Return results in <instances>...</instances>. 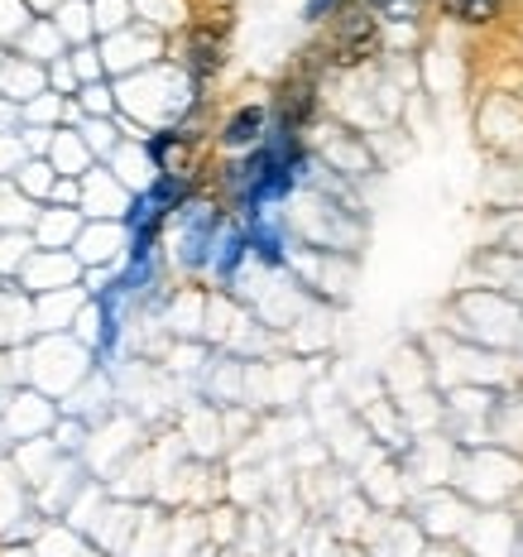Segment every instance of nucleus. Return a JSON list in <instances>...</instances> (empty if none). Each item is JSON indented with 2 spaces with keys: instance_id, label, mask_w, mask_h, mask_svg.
Segmentation results:
<instances>
[{
  "instance_id": "obj_4",
  "label": "nucleus",
  "mask_w": 523,
  "mask_h": 557,
  "mask_svg": "<svg viewBox=\"0 0 523 557\" xmlns=\"http://www.w3.org/2000/svg\"><path fill=\"white\" fill-rule=\"evenodd\" d=\"M264 135H270V107H240L226 115V125H221V145L226 149H250L264 145Z\"/></svg>"
},
{
  "instance_id": "obj_5",
  "label": "nucleus",
  "mask_w": 523,
  "mask_h": 557,
  "mask_svg": "<svg viewBox=\"0 0 523 557\" xmlns=\"http://www.w3.org/2000/svg\"><path fill=\"white\" fill-rule=\"evenodd\" d=\"M145 154L149 164L159 173H178V178H188V154H192V135L183 131H164V135H149L145 139Z\"/></svg>"
},
{
  "instance_id": "obj_10",
  "label": "nucleus",
  "mask_w": 523,
  "mask_h": 557,
  "mask_svg": "<svg viewBox=\"0 0 523 557\" xmlns=\"http://www.w3.org/2000/svg\"><path fill=\"white\" fill-rule=\"evenodd\" d=\"M418 5H423V0H418Z\"/></svg>"
},
{
  "instance_id": "obj_3",
  "label": "nucleus",
  "mask_w": 523,
  "mask_h": 557,
  "mask_svg": "<svg viewBox=\"0 0 523 557\" xmlns=\"http://www.w3.org/2000/svg\"><path fill=\"white\" fill-rule=\"evenodd\" d=\"M312 115H317V77H312L308 67H298V73H288L274 91V131L298 135Z\"/></svg>"
},
{
  "instance_id": "obj_9",
  "label": "nucleus",
  "mask_w": 523,
  "mask_h": 557,
  "mask_svg": "<svg viewBox=\"0 0 523 557\" xmlns=\"http://www.w3.org/2000/svg\"><path fill=\"white\" fill-rule=\"evenodd\" d=\"M336 5H341V0H308V5H303V20H308V25H322L327 15H336Z\"/></svg>"
},
{
  "instance_id": "obj_7",
  "label": "nucleus",
  "mask_w": 523,
  "mask_h": 557,
  "mask_svg": "<svg viewBox=\"0 0 523 557\" xmlns=\"http://www.w3.org/2000/svg\"><path fill=\"white\" fill-rule=\"evenodd\" d=\"M246 255H250L246 226H231L226 236L216 240V255H212V270H216V278H236V270L246 264Z\"/></svg>"
},
{
  "instance_id": "obj_8",
  "label": "nucleus",
  "mask_w": 523,
  "mask_h": 557,
  "mask_svg": "<svg viewBox=\"0 0 523 557\" xmlns=\"http://www.w3.org/2000/svg\"><path fill=\"white\" fill-rule=\"evenodd\" d=\"M441 10L451 20H461V25H490L499 15V0H441Z\"/></svg>"
},
{
  "instance_id": "obj_6",
  "label": "nucleus",
  "mask_w": 523,
  "mask_h": 557,
  "mask_svg": "<svg viewBox=\"0 0 523 557\" xmlns=\"http://www.w3.org/2000/svg\"><path fill=\"white\" fill-rule=\"evenodd\" d=\"M221 58H226L221 29H192V34H188V73L197 77V83H207V77L216 73Z\"/></svg>"
},
{
  "instance_id": "obj_2",
  "label": "nucleus",
  "mask_w": 523,
  "mask_h": 557,
  "mask_svg": "<svg viewBox=\"0 0 523 557\" xmlns=\"http://www.w3.org/2000/svg\"><path fill=\"white\" fill-rule=\"evenodd\" d=\"M327 53L336 67H356V63H365V58H375L379 53V20L365 15V10H341L332 39H327Z\"/></svg>"
},
{
  "instance_id": "obj_1",
  "label": "nucleus",
  "mask_w": 523,
  "mask_h": 557,
  "mask_svg": "<svg viewBox=\"0 0 523 557\" xmlns=\"http://www.w3.org/2000/svg\"><path fill=\"white\" fill-rule=\"evenodd\" d=\"M221 226H226L221 207H197V202H188L178 212V260L188 264V270H207V264H212L216 240H221Z\"/></svg>"
}]
</instances>
